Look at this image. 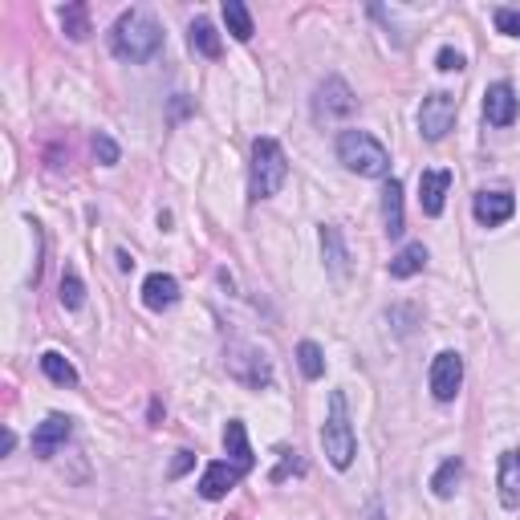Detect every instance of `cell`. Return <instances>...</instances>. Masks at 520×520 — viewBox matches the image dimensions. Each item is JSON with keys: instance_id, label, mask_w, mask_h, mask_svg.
<instances>
[{"instance_id": "cell-20", "label": "cell", "mask_w": 520, "mask_h": 520, "mask_svg": "<svg viewBox=\"0 0 520 520\" xmlns=\"http://www.w3.org/2000/svg\"><path fill=\"white\" fill-rule=\"evenodd\" d=\"M224 451L232 455V464H240L244 472L252 468V447H248V431H244L240 419H228V427H224Z\"/></svg>"}, {"instance_id": "cell-28", "label": "cell", "mask_w": 520, "mask_h": 520, "mask_svg": "<svg viewBox=\"0 0 520 520\" xmlns=\"http://www.w3.org/2000/svg\"><path fill=\"white\" fill-rule=\"evenodd\" d=\"M492 21H496V33H504V37H520V9H496Z\"/></svg>"}, {"instance_id": "cell-10", "label": "cell", "mask_w": 520, "mask_h": 520, "mask_svg": "<svg viewBox=\"0 0 520 520\" xmlns=\"http://www.w3.org/2000/svg\"><path fill=\"white\" fill-rule=\"evenodd\" d=\"M516 110H520V98H516L512 82H492L484 90V118H488V126H512Z\"/></svg>"}, {"instance_id": "cell-29", "label": "cell", "mask_w": 520, "mask_h": 520, "mask_svg": "<svg viewBox=\"0 0 520 520\" xmlns=\"http://www.w3.org/2000/svg\"><path fill=\"white\" fill-rule=\"evenodd\" d=\"M435 65H439L443 74H460V70H464V53H455L451 45H443L439 57H435Z\"/></svg>"}, {"instance_id": "cell-4", "label": "cell", "mask_w": 520, "mask_h": 520, "mask_svg": "<svg viewBox=\"0 0 520 520\" xmlns=\"http://www.w3.org/2000/svg\"><path fill=\"white\" fill-rule=\"evenodd\" d=\"M321 447H325V460H330L338 472H346L358 455V439L350 427V411H346V395L334 390L330 395V415L321 423Z\"/></svg>"}, {"instance_id": "cell-11", "label": "cell", "mask_w": 520, "mask_h": 520, "mask_svg": "<svg viewBox=\"0 0 520 520\" xmlns=\"http://www.w3.org/2000/svg\"><path fill=\"white\" fill-rule=\"evenodd\" d=\"M240 476H244V468L240 464H228V460H212L208 468H204V476H200V496L204 500H224L236 484H240Z\"/></svg>"}, {"instance_id": "cell-32", "label": "cell", "mask_w": 520, "mask_h": 520, "mask_svg": "<svg viewBox=\"0 0 520 520\" xmlns=\"http://www.w3.org/2000/svg\"><path fill=\"white\" fill-rule=\"evenodd\" d=\"M13 447H17V435H13V431H5V443H0V451H5V455H9Z\"/></svg>"}, {"instance_id": "cell-8", "label": "cell", "mask_w": 520, "mask_h": 520, "mask_svg": "<svg viewBox=\"0 0 520 520\" xmlns=\"http://www.w3.org/2000/svg\"><path fill=\"white\" fill-rule=\"evenodd\" d=\"M460 386H464V358L455 350L435 354V362H431V395L439 403H451L455 395H460Z\"/></svg>"}, {"instance_id": "cell-22", "label": "cell", "mask_w": 520, "mask_h": 520, "mask_svg": "<svg viewBox=\"0 0 520 520\" xmlns=\"http://www.w3.org/2000/svg\"><path fill=\"white\" fill-rule=\"evenodd\" d=\"M41 374H45L49 382H57V386H74V382H78L74 362L65 358V354H57V350H45V354H41Z\"/></svg>"}, {"instance_id": "cell-9", "label": "cell", "mask_w": 520, "mask_h": 520, "mask_svg": "<svg viewBox=\"0 0 520 520\" xmlns=\"http://www.w3.org/2000/svg\"><path fill=\"white\" fill-rule=\"evenodd\" d=\"M70 435H74V419L70 415H45L41 423H37V431H33V455L37 460H53V455L70 443Z\"/></svg>"}, {"instance_id": "cell-18", "label": "cell", "mask_w": 520, "mask_h": 520, "mask_svg": "<svg viewBox=\"0 0 520 520\" xmlns=\"http://www.w3.org/2000/svg\"><path fill=\"white\" fill-rule=\"evenodd\" d=\"M423 265H427V244H407V248H399L395 256H390V277L395 281H411V277H419L423 273Z\"/></svg>"}, {"instance_id": "cell-12", "label": "cell", "mask_w": 520, "mask_h": 520, "mask_svg": "<svg viewBox=\"0 0 520 520\" xmlns=\"http://www.w3.org/2000/svg\"><path fill=\"white\" fill-rule=\"evenodd\" d=\"M447 191H451V171L435 167V171H423V175H419V208H423V216H431V220L443 216Z\"/></svg>"}, {"instance_id": "cell-21", "label": "cell", "mask_w": 520, "mask_h": 520, "mask_svg": "<svg viewBox=\"0 0 520 520\" xmlns=\"http://www.w3.org/2000/svg\"><path fill=\"white\" fill-rule=\"evenodd\" d=\"M187 41H191L195 53H200V57H212V61L224 53V41H220V33H216L212 21H195V25L187 29Z\"/></svg>"}, {"instance_id": "cell-19", "label": "cell", "mask_w": 520, "mask_h": 520, "mask_svg": "<svg viewBox=\"0 0 520 520\" xmlns=\"http://www.w3.org/2000/svg\"><path fill=\"white\" fill-rule=\"evenodd\" d=\"M460 480H464V460H460V455H451V460H443V464L435 468V476H431V492H435L439 500H451L455 488H460Z\"/></svg>"}, {"instance_id": "cell-24", "label": "cell", "mask_w": 520, "mask_h": 520, "mask_svg": "<svg viewBox=\"0 0 520 520\" xmlns=\"http://www.w3.org/2000/svg\"><path fill=\"white\" fill-rule=\"evenodd\" d=\"M224 25L236 41H252V33H256L252 13H248V5H240V0H224Z\"/></svg>"}, {"instance_id": "cell-16", "label": "cell", "mask_w": 520, "mask_h": 520, "mask_svg": "<svg viewBox=\"0 0 520 520\" xmlns=\"http://www.w3.org/2000/svg\"><path fill=\"white\" fill-rule=\"evenodd\" d=\"M382 224H386V236L399 240L407 232V216H403V183L399 179H386L382 187Z\"/></svg>"}, {"instance_id": "cell-3", "label": "cell", "mask_w": 520, "mask_h": 520, "mask_svg": "<svg viewBox=\"0 0 520 520\" xmlns=\"http://www.w3.org/2000/svg\"><path fill=\"white\" fill-rule=\"evenodd\" d=\"M338 163L346 171L362 175V179H386L390 175V155L370 130H342L338 135Z\"/></svg>"}, {"instance_id": "cell-2", "label": "cell", "mask_w": 520, "mask_h": 520, "mask_svg": "<svg viewBox=\"0 0 520 520\" xmlns=\"http://www.w3.org/2000/svg\"><path fill=\"white\" fill-rule=\"evenodd\" d=\"M289 179V159H285V147L273 139V135H260L252 139V167H248V195L260 204V200H273V195L285 187Z\"/></svg>"}, {"instance_id": "cell-5", "label": "cell", "mask_w": 520, "mask_h": 520, "mask_svg": "<svg viewBox=\"0 0 520 520\" xmlns=\"http://www.w3.org/2000/svg\"><path fill=\"white\" fill-rule=\"evenodd\" d=\"M228 374L248 386V390H265L273 386V362L265 350H256V346H244V342H232L228 346Z\"/></svg>"}, {"instance_id": "cell-30", "label": "cell", "mask_w": 520, "mask_h": 520, "mask_svg": "<svg viewBox=\"0 0 520 520\" xmlns=\"http://www.w3.org/2000/svg\"><path fill=\"white\" fill-rule=\"evenodd\" d=\"M191 464H195V455H191V451H179V460L171 464V476H183Z\"/></svg>"}, {"instance_id": "cell-26", "label": "cell", "mask_w": 520, "mask_h": 520, "mask_svg": "<svg viewBox=\"0 0 520 520\" xmlns=\"http://www.w3.org/2000/svg\"><path fill=\"white\" fill-rule=\"evenodd\" d=\"M297 366H301V374H305L309 382H317V378L325 374V354H321V346H317V342H301V346H297Z\"/></svg>"}, {"instance_id": "cell-33", "label": "cell", "mask_w": 520, "mask_h": 520, "mask_svg": "<svg viewBox=\"0 0 520 520\" xmlns=\"http://www.w3.org/2000/svg\"><path fill=\"white\" fill-rule=\"evenodd\" d=\"M159 419H163V403L155 399V403H151V423H159Z\"/></svg>"}, {"instance_id": "cell-6", "label": "cell", "mask_w": 520, "mask_h": 520, "mask_svg": "<svg viewBox=\"0 0 520 520\" xmlns=\"http://www.w3.org/2000/svg\"><path fill=\"white\" fill-rule=\"evenodd\" d=\"M354 114H358V98L338 74H330L313 90V118L317 122H346Z\"/></svg>"}, {"instance_id": "cell-15", "label": "cell", "mask_w": 520, "mask_h": 520, "mask_svg": "<svg viewBox=\"0 0 520 520\" xmlns=\"http://www.w3.org/2000/svg\"><path fill=\"white\" fill-rule=\"evenodd\" d=\"M496 488L504 508H520V447H508L496 468Z\"/></svg>"}, {"instance_id": "cell-25", "label": "cell", "mask_w": 520, "mask_h": 520, "mask_svg": "<svg viewBox=\"0 0 520 520\" xmlns=\"http://www.w3.org/2000/svg\"><path fill=\"white\" fill-rule=\"evenodd\" d=\"M61 305L65 309H82L86 305V285H82L74 265H65V273H61Z\"/></svg>"}, {"instance_id": "cell-14", "label": "cell", "mask_w": 520, "mask_h": 520, "mask_svg": "<svg viewBox=\"0 0 520 520\" xmlns=\"http://www.w3.org/2000/svg\"><path fill=\"white\" fill-rule=\"evenodd\" d=\"M472 212H476V220H480L484 228H496V224L512 220L516 200H512L508 191H480V195H476V204H472Z\"/></svg>"}, {"instance_id": "cell-31", "label": "cell", "mask_w": 520, "mask_h": 520, "mask_svg": "<svg viewBox=\"0 0 520 520\" xmlns=\"http://www.w3.org/2000/svg\"><path fill=\"white\" fill-rule=\"evenodd\" d=\"M362 520H386V512H382V504H378V500H374V504H370V508H366V516H362Z\"/></svg>"}, {"instance_id": "cell-13", "label": "cell", "mask_w": 520, "mask_h": 520, "mask_svg": "<svg viewBox=\"0 0 520 520\" xmlns=\"http://www.w3.org/2000/svg\"><path fill=\"white\" fill-rule=\"evenodd\" d=\"M321 260H325V269H330L334 281H346V277H350V248H346L342 228L321 224Z\"/></svg>"}, {"instance_id": "cell-7", "label": "cell", "mask_w": 520, "mask_h": 520, "mask_svg": "<svg viewBox=\"0 0 520 520\" xmlns=\"http://www.w3.org/2000/svg\"><path fill=\"white\" fill-rule=\"evenodd\" d=\"M455 114H460V102H455V94H447V90L427 94L423 106H419V135H423L427 143L447 139V130L455 126Z\"/></svg>"}, {"instance_id": "cell-23", "label": "cell", "mask_w": 520, "mask_h": 520, "mask_svg": "<svg viewBox=\"0 0 520 520\" xmlns=\"http://www.w3.org/2000/svg\"><path fill=\"white\" fill-rule=\"evenodd\" d=\"M61 29H65V37H70V41H86L94 29H90V5H82V0H78V5H65L61 9Z\"/></svg>"}, {"instance_id": "cell-1", "label": "cell", "mask_w": 520, "mask_h": 520, "mask_svg": "<svg viewBox=\"0 0 520 520\" xmlns=\"http://www.w3.org/2000/svg\"><path fill=\"white\" fill-rule=\"evenodd\" d=\"M110 49L118 61L143 65L163 49V29L147 9H126V13H118V21L110 29Z\"/></svg>"}, {"instance_id": "cell-17", "label": "cell", "mask_w": 520, "mask_h": 520, "mask_svg": "<svg viewBox=\"0 0 520 520\" xmlns=\"http://www.w3.org/2000/svg\"><path fill=\"white\" fill-rule=\"evenodd\" d=\"M179 301V281L171 277V273H151L147 281H143V305L151 309V313H163V309H171Z\"/></svg>"}, {"instance_id": "cell-27", "label": "cell", "mask_w": 520, "mask_h": 520, "mask_svg": "<svg viewBox=\"0 0 520 520\" xmlns=\"http://www.w3.org/2000/svg\"><path fill=\"white\" fill-rule=\"evenodd\" d=\"M94 155H98V163H102V167H114V163L122 159L118 143H114L110 135H102V130H98V135H94Z\"/></svg>"}]
</instances>
